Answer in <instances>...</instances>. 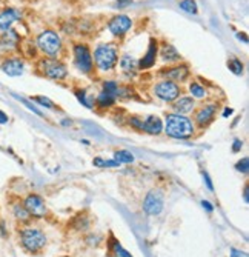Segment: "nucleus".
<instances>
[{"mask_svg": "<svg viewBox=\"0 0 249 257\" xmlns=\"http://www.w3.org/2000/svg\"><path fill=\"white\" fill-rule=\"evenodd\" d=\"M8 120H10L8 114H7L5 111L0 109V125H7V123H8Z\"/></svg>", "mask_w": 249, "mask_h": 257, "instance_id": "e433bc0d", "label": "nucleus"}, {"mask_svg": "<svg viewBox=\"0 0 249 257\" xmlns=\"http://www.w3.org/2000/svg\"><path fill=\"white\" fill-rule=\"evenodd\" d=\"M162 74L166 77V80H171L175 83L183 82L189 76V68H188V65H177V66H172L169 69H165V71H162Z\"/></svg>", "mask_w": 249, "mask_h": 257, "instance_id": "2eb2a0df", "label": "nucleus"}, {"mask_svg": "<svg viewBox=\"0 0 249 257\" xmlns=\"http://www.w3.org/2000/svg\"><path fill=\"white\" fill-rule=\"evenodd\" d=\"M22 20V11L14 7H5L0 10V31L11 30L16 22Z\"/></svg>", "mask_w": 249, "mask_h": 257, "instance_id": "f8f14e48", "label": "nucleus"}, {"mask_svg": "<svg viewBox=\"0 0 249 257\" xmlns=\"http://www.w3.org/2000/svg\"><path fill=\"white\" fill-rule=\"evenodd\" d=\"M94 62L100 71H111L119 62V51L111 43H99L94 50Z\"/></svg>", "mask_w": 249, "mask_h": 257, "instance_id": "20e7f679", "label": "nucleus"}, {"mask_svg": "<svg viewBox=\"0 0 249 257\" xmlns=\"http://www.w3.org/2000/svg\"><path fill=\"white\" fill-rule=\"evenodd\" d=\"M237 39H238V40H243L244 43H247V37H246V34H240V33H238V34H237Z\"/></svg>", "mask_w": 249, "mask_h": 257, "instance_id": "a19ab883", "label": "nucleus"}, {"mask_svg": "<svg viewBox=\"0 0 249 257\" xmlns=\"http://www.w3.org/2000/svg\"><path fill=\"white\" fill-rule=\"evenodd\" d=\"M24 206L27 208V211L30 213L31 219H42L48 214V208H47V203L45 200L39 196V194H28L25 199H24Z\"/></svg>", "mask_w": 249, "mask_h": 257, "instance_id": "6e6552de", "label": "nucleus"}, {"mask_svg": "<svg viewBox=\"0 0 249 257\" xmlns=\"http://www.w3.org/2000/svg\"><path fill=\"white\" fill-rule=\"evenodd\" d=\"M241 147H243V142H241V140H234V145H232V151L234 153H237V151H240L241 150Z\"/></svg>", "mask_w": 249, "mask_h": 257, "instance_id": "ea45409f", "label": "nucleus"}, {"mask_svg": "<svg viewBox=\"0 0 249 257\" xmlns=\"http://www.w3.org/2000/svg\"><path fill=\"white\" fill-rule=\"evenodd\" d=\"M76 96H77V99L80 100V103L85 105L86 108H93V106H94L91 100H88V97H86V91H85V89L77 91V92H76Z\"/></svg>", "mask_w": 249, "mask_h": 257, "instance_id": "c85d7f7f", "label": "nucleus"}, {"mask_svg": "<svg viewBox=\"0 0 249 257\" xmlns=\"http://www.w3.org/2000/svg\"><path fill=\"white\" fill-rule=\"evenodd\" d=\"M157 54H158V45H157V40L152 39L151 43H149V48H148L146 54H145L143 59L140 60L139 68H140V69H149V68H152L154 63H155Z\"/></svg>", "mask_w": 249, "mask_h": 257, "instance_id": "f3484780", "label": "nucleus"}, {"mask_svg": "<svg viewBox=\"0 0 249 257\" xmlns=\"http://www.w3.org/2000/svg\"><path fill=\"white\" fill-rule=\"evenodd\" d=\"M131 27H132V20L125 14L114 16L108 22V30L116 37H123L125 34H128Z\"/></svg>", "mask_w": 249, "mask_h": 257, "instance_id": "9b49d317", "label": "nucleus"}, {"mask_svg": "<svg viewBox=\"0 0 249 257\" xmlns=\"http://www.w3.org/2000/svg\"><path fill=\"white\" fill-rule=\"evenodd\" d=\"M243 194H244V203H247V202H249V197H247V186L244 188V193H243Z\"/></svg>", "mask_w": 249, "mask_h": 257, "instance_id": "37998d69", "label": "nucleus"}, {"mask_svg": "<svg viewBox=\"0 0 249 257\" xmlns=\"http://www.w3.org/2000/svg\"><path fill=\"white\" fill-rule=\"evenodd\" d=\"M0 10H2V0H0Z\"/></svg>", "mask_w": 249, "mask_h": 257, "instance_id": "c03bdc74", "label": "nucleus"}, {"mask_svg": "<svg viewBox=\"0 0 249 257\" xmlns=\"http://www.w3.org/2000/svg\"><path fill=\"white\" fill-rule=\"evenodd\" d=\"M142 131L152 134V136H158L163 131L162 119L157 117V115H148L145 120H142Z\"/></svg>", "mask_w": 249, "mask_h": 257, "instance_id": "dca6fc26", "label": "nucleus"}, {"mask_svg": "<svg viewBox=\"0 0 249 257\" xmlns=\"http://www.w3.org/2000/svg\"><path fill=\"white\" fill-rule=\"evenodd\" d=\"M116 167H120V163L116 162L114 159H112V160H103L102 168H116Z\"/></svg>", "mask_w": 249, "mask_h": 257, "instance_id": "72a5a7b5", "label": "nucleus"}, {"mask_svg": "<svg viewBox=\"0 0 249 257\" xmlns=\"http://www.w3.org/2000/svg\"><path fill=\"white\" fill-rule=\"evenodd\" d=\"M180 10H183L188 14H197V2L195 0H178Z\"/></svg>", "mask_w": 249, "mask_h": 257, "instance_id": "5701e85b", "label": "nucleus"}, {"mask_svg": "<svg viewBox=\"0 0 249 257\" xmlns=\"http://www.w3.org/2000/svg\"><path fill=\"white\" fill-rule=\"evenodd\" d=\"M36 45L48 59H57L62 51V46H63L60 36L53 30L42 31L36 39Z\"/></svg>", "mask_w": 249, "mask_h": 257, "instance_id": "7ed1b4c3", "label": "nucleus"}, {"mask_svg": "<svg viewBox=\"0 0 249 257\" xmlns=\"http://www.w3.org/2000/svg\"><path fill=\"white\" fill-rule=\"evenodd\" d=\"M229 257H249L246 251L237 249V248H231L229 249Z\"/></svg>", "mask_w": 249, "mask_h": 257, "instance_id": "473e14b6", "label": "nucleus"}, {"mask_svg": "<svg viewBox=\"0 0 249 257\" xmlns=\"http://www.w3.org/2000/svg\"><path fill=\"white\" fill-rule=\"evenodd\" d=\"M14 97H16V99H19V100H20L22 103H25V105H27V108H30V109H31L33 112H36L37 115H42V112H40V111H39V109H37V108H36L34 105H31V103H30L28 100H25V99H22V97H19V96H16V94H14Z\"/></svg>", "mask_w": 249, "mask_h": 257, "instance_id": "2f4dec72", "label": "nucleus"}, {"mask_svg": "<svg viewBox=\"0 0 249 257\" xmlns=\"http://www.w3.org/2000/svg\"><path fill=\"white\" fill-rule=\"evenodd\" d=\"M194 123L189 117H185L183 114H168L165 119L163 131L172 139H189L194 134Z\"/></svg>", "mask_w": 249, "mask_h": 257, "instance_id": "f257e3e1", "label": "nucleus"}, {"mask_svg": "<svg viewBox=\"0 0 249 257\" xmlns=\"http://www.w3.org/2000/svg\"><path fill=\"white\" fill-rule=\"evenodd\" d=\"M103 91H108V92H111V94H114L117 97V91H119L117 82H114V80H106L103 83Z\"/></svg>", "mask_w": 249, "mask_h": 257, "instance_id": "cd10ccee", "label": "nucleus"}, {"mask_svg": "<svg viewBox=\"0 0 249 257\" xmlns=\"http://www.w3.org/2000/svg\"><path fill=\"white\" fill-rule=\"evenodd\" d=\"M39 68L45 77L54 79V80H63L68 76V68L62 62L56 59H42L39 62Z\"/></svg>", "mask_w": 249, "mask_h": 257, "instance_id": "39448f33", "label": "nucleus"}, {"mask_svg": "<svg viewBox=\"0 0 249 257\" xmlns=\"http://www.w3.org/2000/svg\"><path fill=\"white\" fill-rule=\"evenodd\" d=\"M235 170L240 171V173H243V174H247V170H249V159H247V157H243L240 162H237Z\"/></svg>", "mask_w": 249, "mask_h": 257, "instance_id": "c756f323", "label": "nucleus"}, {"mask_svg": "<svg viewBox=\"0 0 249 257\" xmlns=\"http://www.w3.org/2000/svg\"><path fill=\"white\" fill-rule=\"evenodd\" d=\"M116 99L117 97L114 94H111V92H108V91H102L100 94L97 96V105L100 108H109V106L114 105Z\"/></svg>", "mask_w": 249, "mask_h": 257, "instance_id": "4be33fe9", "label": "nucleus"}, {"mask_svg": "<svg viewBox=\"0 0 249 257\" xmlns=\"http://www.w3.org/2000/svg\"><path fill=\"white\" fill-rule=\"evenodd\" d=\"M20 37L16 30H7L0 31V51L2 53H11L19 48Z\"/></svg>", "mask_w": 249, "mask_h": 257, "instance_id": "ddd939ff", "label": "nucleus"}, {"mask_svg": "<svg viewBox=\"0 0 249 257\" xmlns=\"http://www.w3.org/2000/svg\"><path fill=\"white\" fill-rule=\"evenodd\" d=\"M129 123H131V126H134V128L142 130V119H139V117H131V119H129Z\"/></svg>", "mask_w": 249, "mask_h": 257, "instance_id": "f704fd0d", "label": "nucleus"}, {"mask_svg": "<svg viewBox=\"0 0 249 257\" xmlns=\"http://www.w3.org/2000/svg\"><path fill=\"white\" fill-rule=\"evenodd\" d=\"M154 94L163 100V102H174L175 99H178L180 92H182V88H180L178 83L171 82V80H162L154 85L152 88Z\"/></svg>", "mask_w": 249, "mask_h": 257, "instance_id": "0eeeda50", "label": "nucleus"}, {"mask_svg": "<svg viewBox=\"0 0 249 257\" xmlns=\"http://www.w3.org/2000/svg\"><path fill=\"white\" fill-rule=\"evenodd\" d=\"M201 206H203V209H206L208 213H212V211H214V206H212L211 202H208V200H201Z\"/></svg>", "mask_w": 249, "mask_h": 257, "instance_id": "4c0bfd02", "label": "nucleus"}, {"mask_svg": "<svg viewBox=\"0 0 249 257\" xmlns=\"http://www.w3.org/2000/svg\"><path fill=\"white\" fill-rule=\"evenodd\" d=\"M231 114H232V109L231 108H226L224 112H223V117H228V115H231Z\"/></svg>", "mask_w": 249, "mask_h": 257, "instance_id": "79ce46f5", "label": "nucleus"}, {"mask_svg": "<svg viewBox=\"0 0 249 257\" xmlns=\"http://www.w3.org/2000/svg\"><path fill=\"white\" fill-rule=\"evenodd\" d=\"M31 100H33V102H36V103H39V105H40V106H43V108L54 109V103H53V100H50L48 97H45V96H34V97H31Z\"/></svg>", "mask_w": 249, "mask_h": 257, "instance_id": "bb28decb", "label": "nucleus"}, {"mask_svg": "<svg viewBox=\"0 0 249 257\" xmlns=\"http://www.w3.org/2000/svg\"><path fill=\"white\" fill-rule=\"evenodd\" d=\"M20 245L27 252L37 254L47 245V236L40 228L36 226H24L19 231Z\"/></svg>", "mask_w": 249, "mask_h": 257, "instance_id": "f03ea898", "label": "nucleus"}, {"mask_svg": "<svg viewBox=\"0 0 249 257\" xmlns=\"http://www.w3.org/2000/svg\"><path fill=\"white\" fill-rule=\"evenodd\" d=\"M195 102L192 97H180L174 100L172 109L175 111V114H188L194 109Z\"/></svg>", "mask_w": 249, "mask_h": 257, "instance_id": "a211bd4d", "label": "nucleus"}, {"mask_svg": "<svg viewBox=\"0 0 249 257\" xmlns=\"http://www.w3.org/2000/svg\"><path fill=\"white\" fill-rule=\"evenodd\" d=\"M112 249H114V252H116L117 257H132L126 249L122 248V245L119 242H114V245H112Z\"/></svg>", "mask_w": 249, "mask_h": 257, "instance_id": "7c9ffc66", "label": "nucleus"}, {"mask_svg": "<svg viewBox=\"0 0 249 257\" xmlns=\"http://www.w3.org/2000/svg\"><path fill=\"white\" fill-rule=\"evenodd\" d=\"M160 56L165 62L168 63H172V62H178L180 59H182V56H180V53L174 48V46L171 43H165L162 46V50H160Z\"/></svg>", "mask_w": 249, "mask_h": 257, "instance_id": "aec40b11", "label": "nucleus"}, {"mask_svg": "<svg viewBox=\"0 0 249 257\" xmlns=\"http://www.w3.org/2000/svg\"><path fill=\"white\" fill-rule=\"evenodd\" d=\"M11 213H13L14 219L19 220L20 223H28L31 220L30 213L27 211V208L24 206V203H20V202H16V203L11 205Z\"/></svg>", "mask_w": 249, "mask_h": 257, "instance_id": "6ab92c4d", "label": "nucleus"}, {"mask_svg": "<svg viewBox=\"0 0 249 257\" xmlns=\"http://www.w3.org/2000/svg\"><path fill=\"white\" fill-rule=\"evenodd\" d=\"M74 65L83 74H88L93 71V68H94L93 54L85 43L74 45Z\"/></svg>", "mask_w": 249, "mask_h": 257, "instance_id": "423d86ee", "label": "nucleus"}, {"mask_svg": "<svg viewBox=\"0 0 249 257\" xmlns=\"http://www.w3.org/2000/svg\"><path fill=\"white\" fill-rule=\"evenodd\" d=\"M163 193L160 190H151L143 200V209L149 216H158L163 211Z\"/></svg>", "mask_w": 249, "mask_h": 257, "instance_id": "1a4fd4ad", "label": "nucleus"}, {"mask_svg": "<svg viewBox=\"0 0 249 257\" xmlns=\"http://www.w3.org/2000/svg\"><path fill=\"white\" fill-rule=\"evenodd\" d=\"M114 160L119 162L120 165H122V163H132L134 162V156L129 151L120 150V151H116L114 153Z\"/></svg>", "mask_w": 249, "mask_h": 257, "instance_id": "393cba45", "label": "nucleus"}, {"mask_svg": "<svg viewBox=\"0 0 249 257\" xmlns=\"http://www.w3.org/2000/svg\"><path fill=\"white\" fill-rule=\"evenodd\" d=\"M203 179H205V183H206V186H208V190H209V191H214V186H212V182H211L208 173H203Z\"/></svg>", "mask_w": 249, "mask_h": 257, "instance_id": "58836bf2", "label": "nucleus"}, {"mask_svg": "<svg viewBox=\"0 0 249 257\" xmlns=\"http://www.w3.org/2000/svg\"><path fill=\"white\" fill-rule=\"evenodd\" d=\"M215 112H217V105L215 103H208V105H203L197 114H195V122L198 126L205 128L206 125H209L212 122V119L215 117Z\"/></svg>", "mask_w": 249, "mask_h": 257, "instance_id": "4468645a", "label": "nucleus"}, {"mask_svg": "<svg viewBox=\"0 0 249 257\" xmlns=\"http://www.w3.org/2000/svg\"><path fill=\"white\" fill-rule=\"evenodd\" d=\"M228 68H229V71H232L235 76H241L243 74V62L238 60V59H231L228 62Z\"/></svg>", "mask_w": 249, "mask_h": 257, "instance_id": "a878e982", "label": "nucleus"}, {"mask_svg": "<svg viewBox=\"0 0 249 257\" xmlns=\"http://www.w3.org/2000/svg\"><path fill=\"white\" fill-rule=\"evenodd\" d=\"M117 8H126L132 4V0H114Z\"/></svg>", "mask_w": 249, "mask_h": 257, "instance_id": "c9c22d12", "label": "nucleus"}, {"mask_svg": "<svg viewBox=\"0 0 249 257\" xmlns=\"http://www.w3.org/2000/svg\"><path fill=\"white\" fill-rule=\"evenodd\" d=\"M120 68H122V71L126 73V74H134L135 71H137L139 63H137V60H135L134 57L126 54V56H123L120 59Z\"/></svg>", "mask_w": 249, "mask_h": 257, "instance_id": "412c9836", "label": "nucleus"}, {"mask_svg": "<svg viewBox=\"0 0 249 257\" xmlns=\"http://www.w3.org/2000/svg\"><path fill=\"white\" fill-rule=\"evenodd\" d=\"M189 91H191L192 97H195V99H203V97H206V89H205V86H201V85L197 83V82H192V83L189 85Z\"/></svg>", "mask_w": 249, "mask_h": 257, "instance_id": "b1692460", "label": "nucleus"}, {"mask_svg": "<svg viewBox=\"0 0 249 257\" xmlns=\"http://www.w3.org/2000/svg\"><path fill=\"white\" fill-rule=\"evenodd\" d=\"M0 69L10 77H20L25 73V60L17 56H10L5 57L0 63Z\"/></svg>", "mask_w": 249, "mask_h": 257, "instance_id": "9d476101", "label": "nucleus"}]
</instances>
